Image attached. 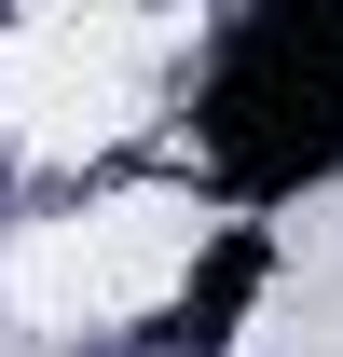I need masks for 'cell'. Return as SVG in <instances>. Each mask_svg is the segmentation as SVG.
<instances>
[{"label":"cell","mask_w":343,"mask_h":357,"mask_svg":"<svg viewBox=\"0 0 343 357\" xmlns=\"http://www.w3.org/2000/svg\"><path fill=\"white\" fill-rule=\"evenodd\" d=\"M261 275H275V248H261V234H220L206 261H192V289L151 316V344H165V357H220V344H234V316L261 303Z\"/></svg>","instance_id":"2"},{"label":"cell","mask_w":343,"mask_h":357,"mask_svg":"<svg viewBox=\"0 0 343 357\" xmlns=\"http://www.w3.org/2000/svg\"><path fill=\"white\" fill-rule=\"evenodd\" d=\"M192 124L234 206H289L343 178V0H247Z\"/></svg>","instance_id":"1"}]
</instances>
